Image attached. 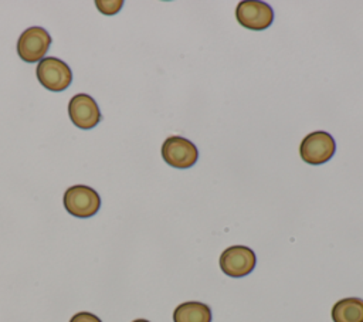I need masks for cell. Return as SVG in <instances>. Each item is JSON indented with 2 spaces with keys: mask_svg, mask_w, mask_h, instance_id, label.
<instances>
[{
  "mask_svg": "<svg viewBox=\"0 0 363 322\" xmlns=\"http://www.w3.org/2000/svg\"><path fill=\"white\" fill-rule=\"evenodd\" d=\"M335 152L336 142L333 136L325 131H315L308 133L299 145L301 159L312 166L326 163L332 159Z\"/></svg>",
  "mask_w": 363,
  "mask_h": 322,
  "instance_id": "1",
  "label": "cell"
},
{
  "mask_svg": "<svg viewBox=\"0 0 363 322\" xmlns=\"http://www.w3.org/2000/svg\"><path fill=\"white\" fill-rule=\"evenodd\" d=\"M62 201L65 210L79 218L92 217L101 207V197L96 190L84 184L68 187L64 193Z\"/></svg>",
  "mask_w": 363,
  "mask_h": 322,
  "instance_id": "2",
  "label": "cell"
},
{
  "mask_svg": "<svg viewBox=\"0 0 363 322\" xmlns=\"http://www.w3.org/2000/svg\"><path fill=\"white\" fill-rule=\"evenodd\" d=\"M221 271L231 278H241L252 272L257 264L255 252L247 245H231L220 255Z\"/></svg>",
  "mask_w": 363,
  "mask_h": 322,
  "instance_id": "3",
  "label": "cell"
},
{
  "mask_svg": "<svg viewBox=\"0 0 363 322\" xmlns=\"http://www.w3.org/2000/svg\"><path fill=\"white\" fill-rule=\"evenodd\" d=\"M235 18L244 28L261 31L272 24L274 10L265 1L244 0L237 4Z\"/></svg>",
  "mask_w": 363,
  "mask_h": 322,
  "instance_id": "4",
  "label": "cell"
},
{
  "mask_svg": "<svg viewBox=\"0 0 363 322\" xmlns=\"http://www.w3.org/2000/svg\"><path fill=\"white\" fill-rule=\"evenodd\" d=\"M37 79L40 84L54 92L64 91L72 82V72L69 67L55 57H45L37 65Z\"/></svg>",
  "mask_w": 363,
  "mask_h": 322,
  "instance_id": "5",
  "label": "cell"
},
{
  "mask_svg": "<svg viewBox=\"0 0 363 322\" xmlns=\"http://www.w3.org/2000/svg\"><path fill=\"white\" fill-rule=\"evenodd\" d=\"M163 160L176 169H189L199 159L196 145L183 136H169L162 145Z\"/></svg>",
  "mask_w": 363,
  "mask_h": 322,
  "instance_id": "6",
  "label": "cell"
},
{
  "mask_svg": "<svg viewBox=\"0 0 363 322\" xmlns=\"http://www.w3.org/2000/svg\"><path fill=\"white\" fill-rule=\"evenodd\" d=\"M51 45V37L43 27L24 30L17 41L18 57L26 62H40Z\"/></svg>",
  "mask_w": 363,
  "mask_h": 322,
  "instance_id": "7",
  "label": "cell"
},
{
  "mask_svg": "<svg viewBox=\"0 0 363 322\" xmlns=\"http://www.w3.org/2000/svg\"><path fill=\"white\" fill-rule=\"evenodd\" d=\"M68 115L79 129L95 128L101 121V111L95 99L88 94H77L68 102Z\"/></svg>",
  "mask_w": 363,
  "mask_h": 322,
  "instance_id": "8",
  "label": "cell"
},
{
  "mask_svg": "<svg viewBox=\"0 0 363 322\" xmlns=\"http://www.w3.org/2000/svg\"><path fill=\"white\" fill-rule=\"evenodd\" d=\"M333 322H363V299L356 296L342 298L332 306Z\"/></svg>",
  "mask_w": 363,
  "mask_h": 322,
  "instance_id": "9",
  "label": "cell"
},
{
  "mask_svg": "<svg viewBox=\"0 0 363 322\" xmlns=\"http://www.w3.org/2000/svg\"><path fill=\"white\" fill-rule=\"evenodd\" d=\"M173 322H211V309L199 301L182 302L173 311Z\"/></svg>",
  "mask_w": 363,
  "mask_h": 322,
  "instance_id": "10",
  "label": "cell"
},
{
  "mask_svg": "<svg viewBox=\"0 0 363 322\" xmlns=\"http://www.w3.org/2000/svg\"><path fill=\"white\" fill-rule=\"evenodd\" d=\"M95 4L101 13L106 16H112L122 9L123 1L122 0H96Z\"/></svg>",
  "mask_w": 363,
  "mask_h": 322,
  "instance_id": "11",
  "label": "cell"
},
{
  "mask_svg": "<svg viewBox=\"0 0 363 322\" xmlns=\"http://www.w3.org/2000/svg\"><path fill=\"white\" fill-rule=\"evenodd\" d=\"M69 322H102V321L91 312H78L69 319Z\"/></svg>",
  "mask_w": 363,
  "mask_h": 322,
  "instance_id": "12",
  "label": "cell"
},
{
  "mask_svg": "<svg viewBox=\"0 0 363 322\" xmlns=\"http://www.w3.org/2000/svg\"><path fill=\"white\" fill-rule=\"evenodd\" d=\"M132 322H150V321H147V319H135Z\"/></svg>",
  "mask_w": 363,
  "mask_h": 322,
  "instance_id": "13",
  "label": "cell"
}]
</instances>
